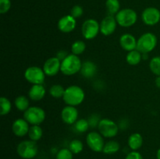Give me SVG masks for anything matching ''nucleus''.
Wrapping results in <instances>:
<instances>
[{"instance_id":"nucleus-5","label":"nucleus","mask_w":160,"mask_h":159,"mask_svg":"<svg viewBox=\"0 0 160 159\" xmlns=\"http://www.w3.org/2000/svg\"><path fill=\"white\" fill-rule=\"evenodd\" d=\"M117 23L122 27H130L136 23L138 20V14L134 9H123L119 11L115 16Z\"/></svg>"},{"instance_id":"nucleus-39","label":"nucleus","mask_w":160,"mask_h":159,"mask_svg":"<svg viewBox=\"0 0 160 159\" xmlns=\"http://www.w3.org/2000/svg\"><path fill=\"white\" fill-rule=\"evenodd\" d=\"M156 157L157 159H160V148L157 151V153H156Z\"/></svg>"},{"instance_id":"nucleus-1","label":"nucleus","mask_w":160,"mask_h":159,"mask_svg":"<svg viewBox=\"0 0 160 159\" xmlns=\"http://www.w3.org/2000/svg\"><path fill=\"white\" fill-rule=\"evenodd\" d=\"M84 98L85 94L84 90L78 85H71L66 88L62 99L67 105L76 107L84 101Z\"/></svg>"},{"instance_id":"nucleus-14","label":"nucleus","mask_w":160,"mask_h":159,"mask_svg":"<svg viewBox=\"0 0 160 159\" xmlns=\"http://www.w3.org/2000/svg\"><path fill=\"white\" fill-rule=\"evenodd\" d=\"M62 120L68 125H73L78 121V111L75 106L67 105L62 109L61 112Z\"/></svg>"},{"instance_id":"nucleus-36","label":"nucleus","mask_w":160,"mask_h":159,"mask_svg":"<svg viewBox=\"0 0 160 159\" xmlns=\"http://www.w3.org/2000/svg\"><path fill=\"white\" fill-rule=\"evenodd\" d=\"M125 159H144L142 154L137 151H133L126 156Z\"/></svg>"},{"instance_id":"nucleus-21","label":"nucleus","mask_w":160,"mask_h":159,"mask_svg":"<svg viewBox=\"0 0 160 159\" xmlns=\"http://www.w3.org/2000/svg\"><path fill=\"white\" fill-rule=\"evenodd\" d=\"M142 59V53H141L138 50L134 49L133 51H128L126 56V61L129 65H137L141 62Z\"/></svg>"},{"instance_id":"nucleus-20","label":"nucleus","mask_w":160,"mask_h":159,"mask_svg":"<svg viewBox=\"0 0 160 159\" xmlns=\"http://www.w3.org/2000/svg\"><path fill=\"white\" fill-rule=\"evenodd\" d=\"M143 137H142V134L138 133V132H134V133L131 134L128 140V146L132 151H138V149H140L143 145Z\"/></svg>"},{"instance_id":"nucleus-38","label":"nucleus","mask_w":160,"mask_h":159,"mask_svg":"<svg viewBox=\"0 0 160 159\" xmlns=\"http://www.w3.org/2000/svg\"><path fill=\"white\" fill-rule=\"evenodd\" d=\"M155 84H156V86L158 87V88L160 89V76H158L156 78V80H155Z\"/></svg>"},{"instance_id":"nucleus-15","label":"nucleus","mask_w":160,"mask_h":159,"mask_svg":"<svg viewBox=\"0 0 160 159\" xmlns=\"http://www.w3.org/2000/svg\"><path fill=\"white\" fill-rule=\"evenodd\" d=\"M77 21L71 15H66L58 21V29L62 33H70L76 28Z\"/></svg>"},{"instance_id":"nucleus-29","label":"nucleus","mask_w":160,"mask_h":159,"mask_svg":"<svg viewBox=\"0 0 160 159\" xmlns=\"http://www.w3.org/2000/svg\"><path fill=\"white\" fill-rule=\"evenodd\" d=\"M89 127H90V125H89L88 121L85 118L78 119V121L74 123L75 130L78 132H81V133L87 132Z\"/></svg>"},{"instance_id":"nucleus-30","label":"nucleus","mask_w":160,"mask_h":159,"mask_svg":"<svg viewBox=\"0 0 160 159\" xmlns=\"http://www.w3.org/2000/svg\"><path fill=\"white\" fill-rule=\"evenodd\" d=\"M149 69L156 76H160V56H155L150 60Z\"/></svg>"},{"instance_id":"nucleus-19","label":"nucleus","mask_w":160,"mask_h":159,"mask_svg":"<svg viewBox=\"0 0 160 159\" xmlns=\"http://www.w3.org/2000/svg\"><path fill=\"white\" fill-rule=\"evenodd\" d=\"M97 70L98 69L95 62L92 61H85L84 62H82V66L80 73L84 78L91 79L96 75Z\"/></svg>"},{"instance_id":"nucleus-9","label":"nucleus","mask_w":160,"mask_h":159,"mask_svg":"<svg viewBox=\"0 0 160 159\" xmlns=\"http://www.w3.org/2000/svg\"><path fill=\"white\" fill-rule=\"evenodd\" d=\"M45 73L43 69L38 66H30L25 70L24 77L28 82L34 84H42L45 82Z\"/></svg>"},{"instance_id":"nucleus-31","label":"nucleus","mask_w":160,"mask_h":159,"mask_svg":"<svg viewBox=\"0 0 160 159\" xmlns=\"http://www.w3.org/2000/svg\"><path fill=\"white\" fill-rule=\"evenodd\" d=\"M69 149L73 154H78L83 151L84 144L80 140L74 139V140L70 141V144H69Z\"/></svg>"},{"instance_id":"nucleus-22","label":"nucleus","mask_w":160,"mask_h":159,"mask_svg":"<svg viewBox=\"0 0 160 159\" xmlns=\"http://www.w3.org/2000/svg\"><path fill=\"white\" fill-rule=\"evenodd\" d=\"M42 136H43V130L39 125H33L30 127L28 132V137L30 140L37 142L42 139Z\"/></svg>"},{"instance_id":"nucleus-2","label":"nucleus","mask_w":160,"mask_h":159,"mask_svg":"<svg viewBox=\"0 0 160 159\" xmlns=\"http://www.w3.org/2000/svg\"><path fill=\"white\" fill-rule=\"evenodd\" d=\"M82 62L78 55L69 54L61 62V72L66 76H73L81 70Z\"/></svg>"},{"instance_id":"nucleus-3","label":"nucleus","mask_w":160,"mask_h":159,"mask_svg":"<svg viewBox=\"0 0 160 159\" xmlns=\"http://www.w3.org/2000/svg\"><path fill=\"white\" fill-rule=\"evenodd\" d=\"M157 43L158 39L156 34L151 32L145 33L138 39L137 50L142 54L149 53L156 48Z\"/></svg>"},{"instance_id":"nucleus-10","label":"nucleus","mask_w":160,"mask_h":159,"mask_svg":"<svg viewBox=\"0 0 160 159\" xmlns=\"http://www.w3.org/2000/svg\"><path fill=\"white\" fill-rule=\"evenodd\" d=\"M88 146L95 152H102L105 145L104 139L99 132L92 131L88 132L86 137Z\"/></svg>"},{"instance_id":"nucleus-37","label":"nucleus","mask_w":160,"mask_h":159,"mask_svg":"<svg viewBox=\"0 0 160 159\" xmlns=\"http://www.w3.org/2000/svg\"><path fill=\"white\" fill-rule=\"evenodd\" d=\"M68 55L69 54L66 51H64V50H61V51H59V52L57 53V55H56V57H57L58 59L61 61V62H62V61L63 60V59H65L67 55Z\"/></svg>"},{"instance_id":"nucleus-8","label":"nucleus","mask_w":160,"mask_h":159,"mask_svg":"<svg viewBox=\"0 0 160 159\" xmlns=\"http://www.w3.org/2000/svg\"><path fill=\"white\" fill-rule=\"evenodd\" d=\"M100 32V23L95 19H88L81 26V34L86 40H92Z\"/></svg>"},{"instance_id":"nucleus-35","label":"nucleus","mask_w":160,"mask_h":159,"mask_svg":"<svg viewBox=\"0 0 160 159\" xmlns=\"http://www.w3.org/2000/svg\"><path fill=\"white\" fill-rule=\"evenodd\" d=\"M99 117V115H97V114H92V115H90V118L88 119V121L91 127H98V123L101 120Z\"/></svg>"},{"instance_id":"nucleus-6","label":"nucleus","mask_w":160,"mask_h":159,"mask_svg":"<svg viewBox=\"0 0 160 159\" xmlns=\"http://www.w3.org/2000/svg\"><path fill=\"white\" fill-rule=\"evenodd\" d=\"M97 128L100 134L106 138L115 137L118 134L120 129L117 123L109 118H102Z\"/></svg>"},{"instance_id":"nucleus-28","label":"nucleus","mask_w":160,"mask_h":159,"mask_svg":"<svg viewBox=\"0 0 160 159\" xmlns=\"http://www.w3.org/2000/svg\"><path fill=\"white\" fill-rule=\"evenodd\" d=\"M86 49V44L83 41L78 40L73 42L71 45L72 54L76 55L79 56L80 55L83 54Z\"/></svg>"},{"instance_id":"nucleus-32","label":"nucleus","mask_w":160,"mask_h":159,"mask_svg":"<svg viewBox=\"0 0 160 159\" xmlns=\"http://www.w3.org/2000/svg\"><path fill=\"white\" fill-rule=\"evenodd\" d=\"M73 154L69 148H62L58 151L56 159H73Z\"/></svg>"},{"instance_id":"nucleus-12","label":"nucleus","mask_w":160,"mask_h":159,"mask_svg":"<svg viewBox=\"0 0 160 159\" xmlns=\"http://www.w3.org/2000/svg\"><path fill=\"white\" fill-rule=\"evenodd\" d=\"M117 24L115 17L112 15L106 16L100 23V32L105 36L111 35L115 32Z\"/></svg>"},{"instance_id":"nucleus-24","label":"nucleus","mask_w":160,"mask_h":159,"mask_svg":"<svg viewBox=\"0 0 160 159\" xmlns=\"http://www.w3.org/2000/svg\"><path fill=\"white\" fill-rule=\"evenodd\" d=\"M120 143L116 140H109L105 143L102 152L106 154H113L118 152L120 150Z\"/></svg>"},{"instance_id":"nucleus-18","label":"nucleus","mask_w":160,"mask_h":159,"mask_svg":"<svg viewBox=\"0 0 160 159\" xmlns=\"http://www.w3.org/2000/svg\"><path fill=\"white\" fill-rule=\"evenodd\" d=\"M46 94V90L42 84H34L31 86L28 91V97L31 100L38 101L43 99Z\"/></svg>"},{"instance_id":"nucleus-26","label":"nucleus","mask_w":160,"mask_h":159,"mask_svg":"<svg viewBox=\"0 0 160 159\" xmlns=\"http://www.w3.org/2000/svg\"><path fill=\"white\" fill-rule=\"evenodd\" d=\"M0 114L1 115H6L11 112L12 103L6 97H1L0 98Z\"/></svg>"},{"instance_id":"nucleus-16","label":"nucleus","mask_w":160,"mask_h":159,"mask_svg":"<svg viewBox=\"0 0 160 159\" xmlns=\"http://www.w3.org/2000/svg\"><path fill=\"white\" fill-rule=\"evenodd\" d=\"M29 129V123L25 118H17L12 125V132L18 137H23L28 134Z\"/></svg>"},{"instance_id":"nucleus-25","label":"nucleus","mask_w":160,"mask_h":159,"mask_svg":"<svg viewBox=\"0 0 160 159\" xmlns=\"http://www.w3.org/2000/svg\"><path fill=\"white\" fill-rule=\"evenodd\" d=\"M106 7L109 15H116L120 11V2L119 0H106Z\"/></svg>"},{"instance_id":"nucleus-23","label":"nucleus","mask_w":160,"mask_h":159,"mask_svg":"<svg viewBox=\"0 0 160 159\" xmlns=\"http://www.w3.org/2000/svg\"><path fill=\"white\" fill-rule=\"evenodd\" d=\"M14 104L17 110L20 111V112H24L30 108L29 100L24 95H20V96L17 97L14 101Z\"/></svg>"},{"instance_id":"nucleus-27","label":"nucleus","mask_w":160,"mask_h":159,"mask_svg":"<svg viewBox=\"0 0 160 159\" xmlns=\"http://www.w3.org/2000/svg\"><path fill=\"white\" fill-rule=\"evenodd\" d=\"M66 89L60 84H54L49 88V94L54 98H63Z\"/></svg>"},{"instance_id":"nucleus-7","label":"nucleus","mask_w":160,"mask_h":159,"mask_svg":"<svg viewBox=\"0 0 160 159\" xmlns=\"http://www.w3.org/2000/svg\"><path fill=\"white\" fill-rule=\"evenodd\" d=\"M23 118L28 122L31 126H40L45 119V112L43 108L38 106H31L23 112Z\"/></svg>"},{"instance_id":"nucleus-34","label":"nucleus","mask_w":160,"mask_h":159,"mask_svg":"<svg viewBox=\"0 0 160 159\" xmlns=\"http://www.w3.org/2000/svg\"><path fill=\"white\" fill-rule=\"evenodd\" d=\"M83 12H84L83 8L81 6H79V5H76V6H73V8L71 9L70 15L73 17H74L75 19H77L80 18L83 15Z\"/></svg>"},{"instance_id":"nucleus-17","label":"nucleus","mask_w":160,"mask_h":159,"mask_svg":"<svg viewBox=\"0 0 160 159\" xmlns=\"http://www.w3.org/2000/svg\"><path fill=\"white\" fill-rule=\"evenodd\" d=\"M137 42L138 41L136 40L135 37L128 33L122 34L121 37H120V47L127 51L137 49Z\"/></svg>"},{"instance_id":"nucleus-33","label":"nucleus","mask_w":160,"mask_h":159,"mask_svg":"<svg viewBox=\"0 0 160 159\" xmlns=\"http://www.w3.org/2000/svg\"><path fill=\"white\" fill-rule=\"evenodd\" d=\"M10 0H0V13L5 14L10 9Z\"/></svg>"},{"instance_id":"nucleus-4","label":"nucleus","mask_w":160,"mask_h":159,"mask_svg":"<svg viewBox=\"0 0 160 159\" xmlns=\"http://www.w3.org/2000/svg\"><path fill=\"white\" fill-rule=\"evenodd\" d=\"M17 152L23 159H32L38 154V147L35 141L23 140L17 145Z\"/></svg>"},{"instance_id":"nucleus-11","label":"nucleus","mask_w":160,"mask_h":159,"mask_svg":"<svg viewBox=\"0 0 160 159\" xmlns=\"http://www.w3.org/2000/svg\"><path fill=\"white\" fill-rule=\"evenodd\" d=\"M142 19L148 26H154L160 21V11L156 7H148L142 12Z\"/></svg>"},{"instance_id":"nucleus-13","label":"nucleus","mask_w":160,"mask_h":159,"mask_svg":"<svg viewBox=\"0 0 160 159\" xmlns=\"http://www.w3.org/2000/svg\"><path fill=\"white\" fill-rule=\"evenodd\" d=\"M43 70L48 76H54L61 71V61L56 56L47 59L43 65Z\"/></svg>"}]
</instances>
